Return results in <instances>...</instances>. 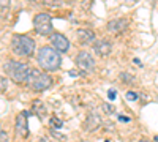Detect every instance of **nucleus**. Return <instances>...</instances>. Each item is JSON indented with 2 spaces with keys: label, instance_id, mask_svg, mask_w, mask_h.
<instances>
[{
  "label": "nucleus",
  "instance_id": "nucleus-1",
  "mask_svg": "<svg viewBox=\"0 0 158 142\" xmlns=\"http://www.w3.org/2000/svg\"><path fill=\"white\" fill-rule=\"evenodd\" d=\"M38 63L46 71H56L62 65L60 52H57L52 46H43L38 51Z\"/></svg>",
  "mask_w": 158,
  "mask_h": 142
},
{
  "label": "nucleus",
  "instance_id": "nucleus-2",
  "mask_svg": "<svg viewBox=\"0 0 158 142\" xmlns=\"http://www.w3.org/2000/svg\"><path fill=\"white\" fill-rule=\"evenodd\" d=\"M5 71L15 84H25L27 82V77H29V73H30V67L22 62L8 60L5 63Z\"/></svg>",
  "mask_w": 158,
  "mask_h": 142
},
{
  "label": "nucleus",
  "instance_id": "nucleus-3",
  "mask_svg": "<svg viewBox=\"0 0 158 142\" xmlns=\"http://www.w3.org/2000/svg\"><path fill=\"white\" fill-rule=\"evenodd\" d=\"M30 90H35V92H43V90H48L52 85V77L49 74H46L44 71H40L32 68L27 77V82H25Z\"/></svg>",
  "mask_w": 158,
  "mask_h": 142
},
{
  "label": "nucleus",
  "instance_id": "nucleus-4",
  "mask_svg": "<svg viewBox=\"0 0 158 142\" xmlns=\"http://www.w3.org/2000/svg\"><path fill=\"white\" fill-rule=\"evenodd\" d=\"M11 49H13V52L19 57H30L35 51V41L30 36L15 35L11 40Z\"/></svg>",
  "mask_w": 158,
  "mask_h": 142
},
{
  "label": "nucleus",
  "instance_id": "nucleus-5",
  "mask_svg": "<svg viewBox=\"0 0 158 142\" xmlns=\"http://www.w3.org/2000/svg\"><path fill=\"white\" fill-rule=\"evenodd\" d=\"M33 29L38 35H49L52 32V19L48 13H40L35 16Z\"/></svg>",
  "mask_w": 158,
  "mask_h": 142
},
{
  "label": "nucleus",
  "instance_id": "nucleus-6",
  "mask_svg": "<svg viewBox=\"0 0 158 142\" xmlns=\"http://www.w3.org/2000/svg\"><path fill=\"white\" fill-rule=\"evenodd\" d=\"M76 65L81 68L82 71H94L95 62H94V59H92V55L89 52L82 51V52H79L77 57H76Z\"/></svg>",
  "mask_w": 158,
  "mask_h": 142
},
{
  "label": "nucleus",
  "instance_id": "nucleus-7",
  "mask_svg": "<svg viewBox=\"0 0 158 142\" xmlns=\"http://www.w3.org/2000/svg\"><path fill=\"white\" fill-rule=\"evenodd\" d=\"M51 43H52V47H54L57 52H67L70 49V41L67 36H63L62 33H54L51 36Z\"/></svg>",
  "mask_w": 158,
  "mask_h": 142
},
{
  "label": "nucleus",
  "instance_id": "nucleus-8",
  "mask_svg": "<svg viewBox=\"0 0 158 142\" xmlns=\"http://www.w3.org/2000/svg\"><path fill=\"white\" fill-rule=\"evenodd\" d=\"M16 133L21 137H29V125H27V112H21L16 117Z\"/></svg>",
  "mask_w": 158,
  "mask_h": 142
},
{
  "label": "nucleus",
  "instance_id": "nucleus-9",
  "mask_svg": "<svg viewBox=\"0 0 158 142\" xmlns=\"http://www.w3.org/2000/svg\"><path fill=\"white\" fill-rule=\"evenodd\" d=\"M77 40L81 41L82 44H89L95 41V33L92 32L90 29H79L77 30Z\"/></svg>",
  "mask_w": 158,
  "mask_h": 142
},
{
  "label": "nucleus",
  "instance_id": "nucleus-10",
  "mask_svg": "<svg viewBox=\"0 0 158 142\" xmlns=\"http://www.w3.org/2000/svg\"><path fill=\"white\" fill-rule=\"evenodd\" d=\"M111 43L106 41V40H101V41H97L95 43V52L100 55V57H106L111 54Z\"/></svg>",
  "mask_w": 158,
  "mask_h": 142
},
{
  "label": "nucleus",
  "instance_id": "nucleus-11",
  "mask_svg": "<svg viewBox=\"0 0 158 142\" xmlns=\"http://www.w3.org/2000/svg\"><path fill=\"white\" fill-rule=\"evenodd\" d=\"M128 25V21L127 19H112L109 24H108V29L114 33H118V32H123Z\"/></svg>",
  "mask_w": 158,
  "mask_h": 142
},
{
  "label": "nucleus",
  "instance_id": "nucleus-12",
  "mask_svg": "<svg viewBox=\"0 0 158 142\" xmlns=\"http://www.w3.org/2000/svg\"><path fill=\"white\" fill-rule=\"evenodd\" d=\"M100 125H101V120H100L98 115L89 114V117H87V120H85V123H84V128H85L87 131H94V130H97Z\"/></svg>",
  "mask_w": 158,
  "mask_h": 142
},
{
  "label": "nucleus",
  "instance_id": "nucleus-13",
  "mask_svg": "<svg viewBox=\"0 0 158 142\" xmlns=\"http://www.w3.org/2000/svg\"><path fill=\"white\" fill-rule=\"evenodd\" d=\"M51 125H52V128H54V130H56V128H57V130H59V128H62L63 126V123H62V120L60 119H51Z\"/></svg>",
  "mask_w": 158,
  "mask_h": 142
},
{
  "label": "nucleus",
  "instance_id": "nucleus-14",
  "mask_svg": "<svg viewBox=\"0 0 158 142\" xmlns=\"http://www.w3.org/2000/svg\"><path fill=\"white\" fill-rule=\"evenodd\" d=\"M127 98H128L130 101H136V99H138V93H135V92H128V93H127Z\"/></svg>",
  "mask_w": 158,
  "mask_h": 142
},
{
  "label": "nucleus",
  "instance_id": "nucleus-15",
  "mask_svg": "<svg viewBox=\"0 0 158 142\" xmlns=\"http://www.w3.org/2000/svg\"><path fill=\"white\" fill-rule=\"evenodd\" d=\"M0 140H6V133L3 131L2 126H0Z\"/></svg>",
  "mask_w": 158,
  "mask_h": 142
},
{
  "label": "nucleus",
  "instance_id": "nucleus-16",
  "mask_svg": "<svg viewBox=\"0 0 158 142\" xmlns=\"http://www.w3.org/2000/svg\"><path fill=\"white\" fill-rule=\"evenodd\" d=\"M0 6H2V8H8L10 6V0H0Z\"/></svg>",
  "mask_w": 158,
  "mask_h": 142
},
{
  "label": "nucleus",
  "instance_id": "nucleus-17",
  "mask_svg": "<svg viewBox=\"0 0 158 142\" xmlns=\"http://www.w3.org/2000/svg\"><path fill=\"white\" fill-rule=\"evenodd\" d=\"M103 109L108 111V114H112V112H114V108H112V106H108V104H103Z\"/></svg>",
  "mask_w": 158,
  "mask_h": 142
},
{
  "label": "nucleus",
  "instance_id": "nucleus-18",
  "mask_svg": "<svg viewBox=\"0 0 158 142\" xmlns=\"http://www.w3.org/2000/svg\"><path fill=\"white\" fill-rule=\"evenodd\" d=\"M51 133H52V136H57V137H59L60 140H65V136H63V134H59V133H57L56 130H52Z\"/></svg>",
  "mask_w": 158,
  "mask_h": 142
},
{
  "label": "nucleus",
  "instance_id": "nucleus-19",
  "mask_svg": "<svg viewBox=\"0 0 158 142\" xmlns=\"http://www.w3.org/2000/svg\"><path fill=\"white\" fill-rule=\"evenodd\" d=\"M114 98H115V90L111 88V90H109V99H114Z\"/></svg>",
  "mask_w": 158,
  "mask_h": 142
},
{
  "label": "nucleus",
  "instance_id": "nucleus-20",
  "mask_svg": "<svg viewBox=\"0 0 158 142\" xmlns=\"http://www.w3.org/2000/svg\"><path fill=\"white\" fill-rule=\"evenodd\" d=\"M3 88H5V79L0 77V90H3Z\"/></svg>",
  "mask_w": 158,
  "mask_h": 142
},
{
  "label": "nucleus",
  "instance_id": "nucleus-21",
  "mask_svg": "<svg viewBox=\"0 0 158 142\" xmlns=\"http://www.w3.org/2000/svg\"><path fill=\"white\" fill-rule=\"evenodd\" d=\"M118 120H120V122H130V119H128V117H122V115L118 117Z\"/></svg>",
  "mask_w": 158,
  "mask_h": 142
},
{
  "label": "nucleus",
  "instance_id": "nucleus-22",
  "mask_svg": "<svg viewBox=\"0 0 158 142\" xmlns=\"http://www.w3.org/2000/svg\"><path fill=\"white\" fill-rule=\"evenodd\" d=\"M135 63H136L138 67H141V60H139V59H135Z\"/></svg>",
  "mask_w": 158,
  "mask_h": 142
},
{
  "label": "nucleus",
  "instance_id": "nucleus-23",
  "mask_svg": "<svg viewBox=\"0 0 158 142\" xmlns=\"http://www.w3.org/2000/svg\"><path fill=\"white\" fill-rule=\"evenodd\" d=\"M41 142H49V139H48V137H44V139H41Z\"/></svg>",
  "mask_w": 158,
  "mask_h": 142
},
{
  "label": "nucleus",
  "instance_id": "nucleus-24",
  "mask_svg": "<svg viewBox=\"0 0 158 142\" xmlns=\"http://www.w3.org/2000/svg\"><path fill=\"white\" fill-rule=\"evenodd\" d=\"M142 142H146V140H142Z\"/></svg>",
  "mask_w": 158,
  "mask_h": 142
},
{
  "label": "nucleus",
  "instance_id": "nucleus-25",
  "mask_svg": "<svg viewBox=\"0 0 158 142\" xmlns=\"http://www.w3.org/2000/svg\"><path fill=\"white\" fill-rule=\"evenodd\" d=\"M106 142H109V140H106Z\"/></svg>",
  "mask_w": 158,
  "mask_h": 142
}]
</instances>
